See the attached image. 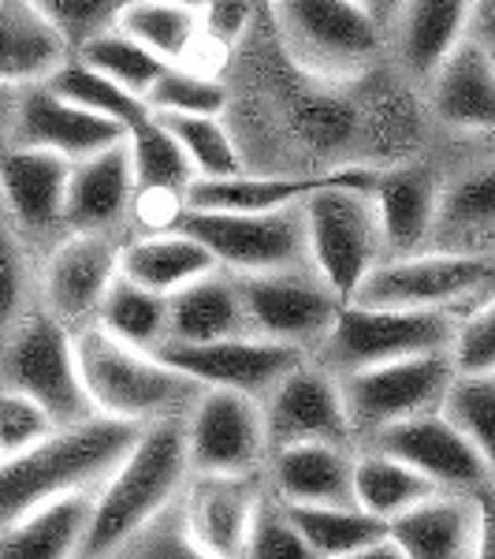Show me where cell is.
Instances as JSON below:
<instances>
[{
  "instance_id": "obj_25",
  "label": "cell",
  "mask_w": 495,
  "mask_h": 559,
  "mask_svg": "<svg viewBox=\"0 0 495 559\" xmlns=\"http://www.w3.org/2000/svg\"><path fill=\"white\" fill-rule=\"evenodd\" d=\"M476 0H402L395 12V49L399 64L413 79L428 83V75L447 60L462 38H470Z\"/></svg>"
},
{
  "instance_id": "obj_46",
  "label": "cell",
  "mask_w": 495,
  "mask_h": 559,
  "mask_svg": "<svg viewBox=\"0 0 495 559\" xmlns=\"http://www.w3.org/2000/svg\"><path fill=\"white\" fill-rule=\"evenodd\" d=\"M31 4L71 45V52L86 38H94L97 31L112 26L116 12H120V0H31Z\"/></svg>"
},
{
  "instance_id": "obj_7",
  "label": "cell",
  "mask_w": 495,
  "mask_h": 559,
  "mask_svg": "<svg viewBox=\"0 0 495 559\" xmlns=\"http://www.w3.org/2000/svg\"><path fill=\"white\" fill-rule=\"evenodd\" d=\"M455 329L458 318H451V313L347 299L313 355H317L321 366L343 377L376 362L425 355V350H451Z\"/></svg>"
},
{
  "instance_id": "obj_52",
  "label": "cell",
  "mask_w": 495,
  "mask_h": 559,
  "mask_svg": "<svg viewBox=\"0 0 495 559\" xmlns=\"http://www.w3.org/2000/svg\"><path fill=\"white\" fill-rule=\"evenodd\" d=\"M476 8H484V15H488V23L495 26V0H476Z\"/></svg>"
},
{
  "instance_id": "obj_13",
  "label": "cell",
  "mask_w": 495,
  "mask_h": 559,
  "mask_svg": "<svg viewBox=\"0 0 495 559\" xmlns=\"http://www.w3.org/2000/svg\"><path fill=\"white\" fill-rule=\"evenodd\" d=\"M157 350L165 362L183 369L202 388H236V392H250L257 400H265L294 366L310 358V350L257 336V332L205 340V344H176V340H168Z\"/></svg>"
},
{
  "instance_id": "obj_4",
  "label": "cell",
  "mask_w": 495,
  "mask_h": 559,
  "mask_svg": "<svg viewBox=\"0 0 495 559\" xmlns=\"http://www.w3.org/2000/svg\"><path fill=\"white\" fill-rule=\"evenodd\" d=\"M373 179L376 173L365 168H339L331 183L317 187L302 202L310 261L343 299H354L365 276L388 258Z\"/></svg>"
},
{
  "instance_id": "obj_37",
  "label": "cell",
  "mask_w": 495,
  "mask_h": 559,
  "mask_svg": "<svg viewBox=\"0 0 495 559\" xmlns=\"http://www.w3.org/2000/svg\"><path fill=\"white\" fill-rule=\"evenodd\" d=\"M75 57L86 60L89 68L105 71L108 79H116V83L128 86L131 94H138V97H149L153 83H157L168 68L165 57H157V52L146 49V45L138 38H131V34L116 23L97 31L94 38H86L75 49Z\"/></svg>"
},
{
  "instance_id": "obj_54",
  "label": "cell",
  "mask_w": 495,
  "mask_h": 559,
  "mask_svg": "<svg viewBox=\"0 0 495 559\" xmlns=\"http://www.w3.org/2000/svg\"><path fill=\"white\" fill-rule=\"evenodd\" d=\"M254 4H257V8H268V4H273V0H254Z\"/></svg>"
},
{
  "instance_id": "obj_20",
  "label": "cell",
  "mask_w": 495,
  "mask_h": 559,
  "mask_svg": "<svg viewBox=\"0 0 495 559\" xmlns=\"http://www.w3.org/2000/svg\"><path fill=\"white\" fill-rule=\"evenodd\" d=\"M134 202H138V187H134L128 139L71 165L68 202H64L68 231L120 236Z\"/></svg>"
},
{
  "instance_id": "obj_22",
  "label": "cell",
  "mask_w": 495,
  "mask_h": 559,
  "mask_svg": "<svg viewBox=\"0 0 495 559\" xmlns=\"http://www.w3.org/2000/svg\"><path fill=\"white\" fill-rule=\"evenodd\" d=\"M268 489L280 500L310 503H354V452L339 440H302L268 452Z\"/></svg>"
},
{
  "instance_id": "obj_41",
  "label": "cell",
  "mask_w": 495,
  "mask_h": 559,
  "mask_svg": "<svg viewBox=\"0 0 495 559\" xmlns=\"http://www.w3.org/2000/svg\"><path fill=\"white\" fill-rule=\"evenodd\" d=\"M242 556L250 559H317L305 540L302 526L291 515V503L280 500L273 489L261 496L254 522L246 530V548Z\"/></svg>"
},
{
  "instance_id": "obj_48",
  "label": "cell",
  "mask_w": 495,
  "mask_h": 559,
  "mask_svg": "<svg viewBox=\"0 0 495 559\" xmlns=\"http://www.w3.org/2000/svg\"><path fill=\"white\" fill-rule=\"evenodd\" d=\"M197 12H202V45L231 49L250 31L257 4L254 0H205Z\"/></svg>"
},
{
  "instance_id": "obj_2",
  "label": "cell",
  "mask_w": 495,
  "mask_h": 559,
  "mask_svg": "<svg viewBox=\"0 0 495 559\" xmlns=\"http://www.w3.org/2000/svg\"><path fill=\"white\" fill-rule=\"evenodd\" d=\"M186 477H191V455H186L183 418L149 421L131 452L116 463V471L97 485L83 556H120L134 530L183 496Z\"/></svg>"
},
{
  "instance_id": "obj_34",
  "label": "cell",
  "mask_w": 495,
  "mask_h": 559,
  "mask_svg": "<svg viewBox=\"0 0 495 559\" xmlns=\"http://www.w3.org/2000/svg\"><path fill=\"white\" fill-rule=\"evenodd\" d=\"M291 515L317 559H358L373 540L388 534V522L369 515L358 503H291Z\"/></svg>"
},
{
  "instance_id": "obj_45",
  "label": "cell",
  "mask_w": 495,
  "mask_h": 559,
  "mask_svg": "<svg viewBox=\"0 0 495 559\" xmlns=\"http://www.w3.org/2000/svg\"><path fill=\"white\" fill-rule=\"evenodd\" d=\"M57 429V418L34 395L0 384V459L20 455Z\"/></svg>"
},
{
  "instance_id": "obj_47",
  "label": "cell",
  "mask_w": 495,
  "mask_h": 559,
  "mask_svg": "<svg viewBox=\"0 0 495 559\" xmlns=\"http://www.w3.org/2000/svg\"><path fill=\"white\" fill-rule=\"evenodd\" d=\"M451 358L458 373H495V295L458 321Z\"/></svg>"
},
{
  "instance_id": "obj_44",
  "label": "cell",
  "mask_w": 495,
  "mask_h": 559,
  "mask_svg": "<svg viewBox=\"0 0 495 559\" xmlns=\"http://www.w3.org/2000/svg\"><path fill=\"white\" fill-rule=\"evenodd\" d=\"M31 261L23 254V236L12 221H0V340L26 318V299H31Z\"/></svg>"
},
{
  "instance_id": "obj_26",
  "label": "cell",
  "mask_w": 495,
  "mask_h": 559,
  "mask_svg": "<svg viewBox=\"0 0 495 559\" xmlns=\"http://www.w3.org/2000/svg\"><path fill=\"white\" fill-rule=\"evenodd\" d=\"M97 489L64 492L41 508L26 511L0 530V559H68L83 556V540L94 519Z\"/></svg>"
},
{
  "instance_id": "obj_49",
  "label": "cell",
  "mask_w": 495,
  "mask_h": 559,
  "mask_svg": "<svg viewBox=\"0 0 495 559\" xmlns=\"http://www.w3.org/2000/svg\"><path fill=\"white\" fill-rule=\"evenodd\" d=\"M476 503H481V545H476V556L495 559V485L476 492Z\"/></svg>"
},
{
  "instance_id": "obj_8",
  "label": "cell",
  "mask_w": 495,
  "mask_h": 559,
  "mask_svg": "<svg viewBox=\"0 0 495 559\" xmlns=\"http://www.w3.org/2000/svg\"><path fill=\"white\" fill-rule=\"evenodd\" d=\"M0 384L34 395L57 418V426H75L97 414L89 403L83 369H79L75 329H68L49 310L26 313L4 336Z\"/></svg>"
},
{
  "instance_id": "obj_33",
  "label": "cell",
  "mask_w": 495,
  "mask_h": 559,
  "mask_svg": "<svg viewBox=\"0 0 495 559\" xmlns=\"http://www.w3.org/2000/svg\"><path fill=\"white\" fill-rule=\"evenodd\" d=\"M116 26H123L168 64H194L202 49V12L179 0H128L116 12Z\"/></svg>"
},
{
  "instance_id": "obj_18",
  "label": "cell",
  "mask_w": 495,
  "mask_h": 559,
  "mask_svg": "<svg viewBox=\"0 0 495 559\" xmlns=\"http://www.w3.org/2000/svg\"><path fill=\"white\" fill-rule=\"evenodd\" d=\"M71 165L75 160L38 146L8 142L0 150V210L20 228V236L52 239L68 231L64 202Z\"/></svg>"
},
{
  "instance_id": "obj_42",
  "label": "cell",
  "mask_w": 495,
  "mask_h": 559,
  "mask_svg": "<svg viewBox=\"0 0 495 559\" xmlns=\"http://www.w3.org/2000/svg\"><path fill=\"white\" fill-rule=\"evenodd\" d=\"M120 556H134V559H202V548H197V537L191 530V519H186L183 496L176 503H168L160 515H153L146 526H138L131 534L128 545L120 548Z\"/></svg>"
},
{
  "instance_id": "obj_11",
  "label": "cell",
  "mask_w": 495,
  "mask_h": 559,
  "mask_svg": "<svg viewBox=\"0 0 495 559\" xmlns=\"http://www.w3.org/2000/svg\"><path fill=\"white\" fill-rule=\"evenodd\" d=\"M250 332L302 350H317L347 299L324 280L313 261L239 276Z\"/></svg>"
},
{
  "instance_id": "obj_10",
  "label": "cell",
  "mask_w": 495,
  "mask_h": 559,
  "mask_svg": "<svg viewBox=\"0 0 495 559\" xmlns=\"http://www.w3.org/2000/svg\"><path fill=\"white\" fill-rule=\"evenodd\" d=\"M179 228L205 242V250L220 269L236 276L265 273V269H283L294 261H310L305 247V216L302 202L287 210H183L176 213Z\"/></svg>"
},
{
  "instance_id": "obj_5",
  "label": "cell",
  "mask_w": 495,
  "mask_h": 559,
  "mask_svg": "<svg viewBox=\"0 0 495 559\" xmlns=\"http://www.w3.org/2000/svg\"><path fill=\"white\" fill-rule=\"evenodd\" d=\"M291 64L324 83H350L381 57L384 23L358 0H273Z\"/></svg>"
},
{
  "instance_id": "obj_19",
  "label": "cell",
  "mask_w": 495,
  "mask_h": 559,
  "mask_svg": "<svg viewBox=\"0 0 495 559\" xmlns=\"http://www.w3.org/2000/svg\"><path fill=\"white\" fill-rule=\"evenodd\" d=\"M261 471L250 474H194L186 477L183 508L197 537V548L209 559H236L246 548V530L265 496Z\"/></svg>"
},
{
  "instance_id": "obj_51",
  "label": "cell",
  "mask_w": 495,
  "mask_h": 559,
  "mask_svg": "<svg viewBox=\"0 0 495 559\" xmlns=\"http://www.w3.org/2000/svg\"><path fill=\"white\" fill-rule=\"evenodd\" d=\"M358 4L369 8V12H373L376 20H381L384 26H388V23H395V12H399L402 0H358Z\"/></svg>"
},
{
  "instance_id": "obj_30",
  "label": "cell",
  "mask_w": 495,
  "mask_h": 559,
  "mask_svg": "<svg viewBox=\"0 0 495 559\" xmlns=\"http://www.w3.org/2000/svg\"><path fill=\"white\" fill-rule=\"evenodd\" d=\"M128 150H131V168H134V187H138V202H168L176 210H183L186 187L194 183V165L179 146L165 120L157 112H149L138 128L128 131Z\"/></svg>"
},
{
  "instance_id": "obj_3",
  "label": "cell",
  "mask_w": 495,
  "mask_h": 559,
  "mask_svg": "<svg viewBox=\"0 0 495 559\" xmlns=\"http://www.w3.org/2000/svg\"><path fill=\"white\" fill-rule=\"evenodd\" d=\"M79 369L97 414L128 418L138 426L165 418H186L194 400L205 392L194 377L160 358V350L128 344L97 321L75 329Z\"/></svg>"
},
{
  "instance_id": "obj_12",
  "label": "cell",
  "mask_w": 495,
  "mask_h": 559,
  "mask_svg": "<svg viewBox=\"0 0 495 559\" xmlns=\"http://www.w3.org/2000/svg\"><path fill=\"white\" fill-rule=\"evenodd\" d=\"M194 474H250L268 463L265 403L236 388H205L183 418Z\"/></svg>"
},
{
  "instance_id": "obj_38",
  "label": "cell",
  "mask_w": 495,
  "mask_h": 559,
  "mask_svg": "<svg viewBox=\"0 0 495 559\" xmlns=\"http://www.w3.org/2000/svg\"><path fill=\"white\" fill-rule=\"evenodd\" d=\"M444 411L473 440L495 485V373H455Z\"/></svg>"
},
{
  "instance_id": "obj_6",
  "label": "cell",
  "mask_w": 495,
  "mask_h": 559,
  "mask_svg": "<svg viewBox=\"0 0 495 559\" xmlns=\"http://www.w3.org/2000/svg\"><path fill=\"white\" fill-rule=\"evenodd\" d=\"M495 295V258L466 254V250H410L388 254L365 284L358 302L410 306V310H439L462 321L484 299Z\"/></svg>"
},
{
  "instance_id": "obj_35",
  "label": "cell",
  "mask_w": 495,
  "mask_h": 559,
  "mask_svg": "<svg viewBox=\"0 0 495 559\" xmlns=\"http://www.w3.org/2000/svg\"><path fill=\"white\" fill-rule=\"evenodd\" d=\"M94 321L112 332V336L128 340V344L157 350L168 340V295L116 273Z\"/></svg>"
},
{
  "instance_id": "obj_23",
  "label": "cell",
  "mask_w": 495,
  "mask_h": 559,
  "mask_svg": "<svg viewBox=\"0 0 495 559\" xmlns=\"http://www.w3.org/2000/svg\"><path fill=\"white\" fill-rule=\"evenodd\" d=\"M428 102L439 123L455 131H495V57L462 38L428 75Z\"/></svg>"
},
{
  "instance_id": "obj_31",
  "label": "cell",
  "mask_w": 495,
  "mask_h": 559,
  "mask_svg": "<svg viewBox=\"0 0 495 559\" xmlns=\"http://www.w3.org/2000/svg\"><path fill=\"white\" fill-rule=\"evenodd\" d=\"M339 173H317V176H250L246 168L236 176L220 179H194L186 187L183 205L191 210H287V205L305 202L317 187L331 183Z\"/></svg>"
},
{
  "instance_id": "obj_21",
  "label": "cell",
  "mask_w": 495,
  "mask_h": 559,
  "mask_svg": "<svg viewBox=\"0 0 495 559\" xmlns=\"http://www.w3.org/2000/svg\"><path fill=\"white\" fill-rule=\"evenodd\" d=\"M407 559H470L481 545L476 492L436 489L388 522Z\"/></svg>"
},
{
  "instance_id": "obj_36",
  "label": "cell",
  "mask_w": 495,
  "mask_h": 559,
  "mask_svg": "<svg viewBox=\"0 0 495 559\" xmlns=\"http://www.w3.org/2000/svg\"><path fill=\"white\" fill-rule=\"evenodd\" d=\"M49 86L57 94H64L68 102L89 108V112L105 116V120H116L120 128H138L142 120L153 112L146 97L131 94L128 86H120L116 79H108L105 71L89 68L86 60H79L75 52L49 75Z\"/></svg>"
},
{
  "instance_id": "obj_32",
  "label": "cell",
  "mask_w": 495,
  "mask_h": 559,
  "mask_svg": "<svg viewBox=\"0 0 495 559\" xmlns=\"http://www.w3.org/2000/svg\"><path fill=\"white\" fill-rule=\"evenodd\" d=\"M428 492H436V485L428 481L418 466H410L407 459L384 452L373 444H358L354 452V503L365 508L369 515L391 522L413 508L418 500H425Z\"/></svg>"
},
{
  "instance_id": "obj_28",
  "label": "cell",
  "mask_w": 495,
  "mask_h": 559,
  "mask_svg": "<svg viewBox=\"0 0 495 559\" xmlns=\"http://www.w3.org/2000/svg\"><path fill=\"white\" fill-rule=\"evenodd\" d=\"M209 269H216V261L205 250V242L186 228H179V224H165V228H153L146 236L120 242V273L160 295L179 292Z\"/></svg>"
},
{
  "instance_id": "obj_1",
  "label": "cell",
  "mask_w": 495,
  "mask_h": 559,
  "mask_svg": "<svg viewBox=\"0 0 495 559\" xmlns=\"http://www.w3.org/2000/svg\"><path fill=\"white\" fill-rule=\"evenodd\" d=\"M142 429L128 418L89 414L75 426H57L20 455L0 459V530L64 492L97 489Z\"/></svg>"
},
{
  "instance_id": "obj_9",
  "label": "cell",
  "mask_w": 495,
  "mask_h": 559,
  "mask_svg": "<svg viewBox=\"0 0 495 559\" xmlns=\"http://www.w3.org/2000/svg\"><path fill=\"white\" fill-rule=\"evenodd\" d=\"M451 350H425V355L376 362L354 373H343V403L354 444L373 440L381 429L395 426L402 418H413L421 411L444 407V395L455 381Z\"/></svg>"
},
{
  "instance_id": "obj_39",
  "label": "cell",
  "mask_w": 495,
  "mask_h": 559,
  "mask_svg": "<svg viewBox=\"0 0 495 559\" xmlns=\"http://www.w3.org/2000/svg\"><path fill=\"white\" fill-rule=\"evenodd\" d=\"M160 116V112H157ZM172 128L179 146L191 157L197 179H220L242 173L239 146L220 116H160Z\"/></svg>"
},
{
  "instance_id": "obj_50",
  "label": "cell",
  "mask_w": 495,
  "mask_h": 559,
  "mask_svg": "<svg viewBox=\"0 0 495 559\" xmlns=\"http://www.w3.org/2000/svg\"><path fill=\"white\" fill-rule=\"evenodd\" d=\"M15 97H20V86H15V83H0V150L8 146V134H12Z\"/></svg>"
},
{
  "instance_id": "obj_15",
  "label": "cell",
  "mask_w": 495,
  "mask_h": 559,
  "mask_svg": "<svg viewBox=\"0 0 495 559\" xmlns=\"http://www.w3.org/2000/svg\"><path fill=\"white\" fill-rule=\"evenodd\" d=\"M373 448L407 459L410 466H418L436 489H455V492H481L492 485V474L484 466L481 452L473 448V440L447 418L444 407L421 411L413 418H402L395 426L381 429L373 440H365Z\"/></svg>"
},
{
  "instance_id": "obj_53",
  "label": "cell",
  "mask_w": 495,
  "mask_h": 559,
  "mask_svg": "<svg viewBox=\"0 0 495 559\" xmlns=\"http://www.w3.org/2000/svg\"><path fill=\"white\" fill-rule=\"evenodd\" d=\"M120 4H128V0H120ZM179 4H194V8H202L205 0H179Z\"/></svg>"
},
{
  "instance_id": "obj_29",
  "label": "cell",
  "mask_w": 495,
  "mask_h": 559,
  "mask_svg": "<svg viewBox=\"0 0 495 559\" xmlns=\"http://www.w3.org/2000/svg\"><path fill=\"white\" fill-rule=\"evenodd\" d=\"M71 57V45L38 15L31 0H0V83L49 79Z\"/></svg>"
},
{
  "instance_id": "obj_40",
  "label": "cell",
  "mask_w": 495,
  "mask_h": 559,
  "mask_svg": "<svg viewBox=\"0 0 495 559\" xmlns=\"http://www.w3.org/2000/svg\"><path fill=\"white\" fill-rule=\"evenodd\" d=\"M146 102L160 116H220L228 108V90L205 68L168 64Z\"/></svg>"
},
{
  "instance_id": "obj_16",
  "label": "cell",
  "mask_w": 495,
  "mask_h": 559,
  "mask_svg": "<svg viewBox=\"0 0 495 559\" xmlns=\"http://www.w3.org/2000/svg\"><path fill=\"white\" fill-rule=\"evenodd\" d=\"M261 403H265L268 448L302 444V440L354 444L343 403V384H339V377L328 366L305 358Z\"/></svg>"
},
{
  "instance_id": "obj_24",
  "label": "cell",
  "mask_w": 495,
  "mask_h": 559,
  "mask_svg": "<svg viewBox=\"0 0 495 559\" xmlns=\"http://www.w3.org/2000/svg\"><path fill=\"white\" fill-rule=\"evenodd\" d=\"M239 332H250V324L239 276L228 269L216 265L168 295V340L176 344H205Z\"/></svg>"
},
{
  "instance_id": "obj_43",
  "label": "cell",
  "mask_w": 495,
  "mask_h": 559,
  "mask_svg": "<svg viewBox=\"0 0 495 559\" xmlns=\"http://www.w3.org/2000/svg\"><path fill=\"white\" fill-rule=\"evenodd\" d=\"M439 224L455 231L495 228V165L473 168L462 179H455L451 187H444Z\"/></svg>"
},
{
  "instance_id": "obj_14",
  "label": "cell",
  "mask_w": 495,
  "mask_h": 559,
  "mask_svg": "<svg viewBox=\"0 0 495 559\" xmlns=\"http://www.w3.org/2000/svg\"><path fill=\"white\" fill-rule=\"evenodd\" d=\"M116 273H120V239L101 231H64L52 242L38 276L45 310L68 329H83L97 318Z\"/></svg>"
},
{
  "instance_id": "obj_17",
  "label": "cell",
  "mask_w": 495,
  "mask_h": 559,
  "mask_svg": "<svg viewBox=\"0 0 495 559\" xmlns=\"http://www.w3.org/2000/svg\"><path fill=\"white\" fill-rule=\"evenodd\" d=\"M123 139H128V128L68 102L64 94L49 86V79H34V83L20 86L12 134H8V142H15V146H38L68 160H83Z\"/></svg>"
},
{
  "instance_id": "obj_27",
  "label": "cell",
  "mask_w": 495,
  "mask_h": 559,
  "mask_svg": "<svg viewBox=\"0 0 495 559\" xmlns=\"http://www.w3.org/2000/svg\"><path fill=\"white\" fill-rule=\"evenodd\" d=\"M373 198L384 239H388V254H410L439 224L444 187L428 168H391V173H376Z\"/></svg>"
}]
</instances>
